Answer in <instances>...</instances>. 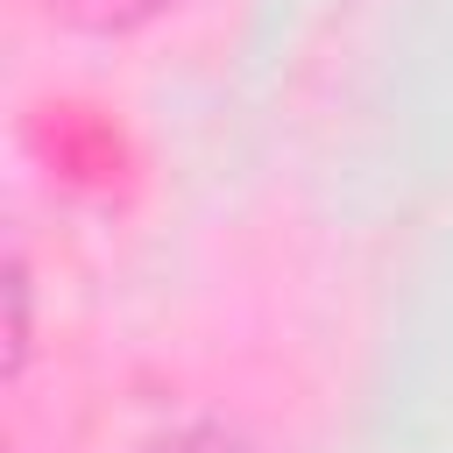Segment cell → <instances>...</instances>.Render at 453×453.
<instances>
[{
    "label": "cell",
    "instance_id": "obj_1",
    "mask_svg": "<svg viewBox=\"0 0 453 453\" xmlns=\"http://www.w3.org/2000/svg\"><path fill=\"white\" fill-rule=\"evenodd\" d=\"M142 453H262L248 432L219 425V418H184V425H163Z\"/></svg>",
    "mask_w": 453,
    "mask_h": 453
},
{
    "label": "cell",
    "instance_id": "obj_2",
    "mask_svg": "<svg viewBox=\"0 0 453 453\" xmlns=\"http://www.w3.org/2000/svg\"><path fill=\"white\" fill-rule=\"evenodd\" d=\"M28 347H35V326H28V262L14 255L7 262V368L14 375L28 368Z\"/></svg>",
    "mask_w": 453,
    "mask_h": 453
},
{
    "label": "cell",
    "instance_id": "obj_3",
    "mask_svg": "<svg viewBox=\"0 0 453 453\" xmlns=\"http://www.w3.org/2000/svg\"><path fill=\"white\" fill-rule=\"evenodd\" d=\"M50 7H64V14L85 21V28H134V21L163 14L170 0H50Z\"/></svg>",
    "mask_w": 453,
    "mask_h": 453
}]
</instances>
